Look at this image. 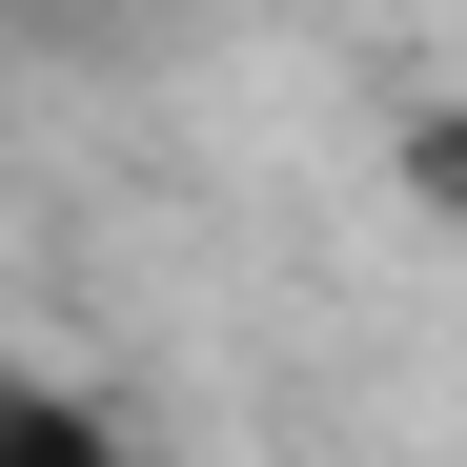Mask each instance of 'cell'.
I'll return each mask as SVG.
<instances>
[]
</instances>
